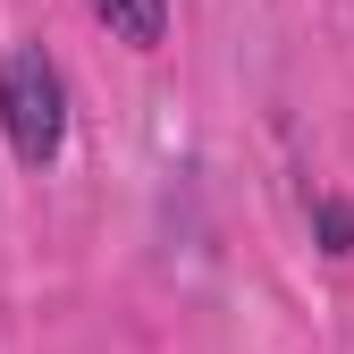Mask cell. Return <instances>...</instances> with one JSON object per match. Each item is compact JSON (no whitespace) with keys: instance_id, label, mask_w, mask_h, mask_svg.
<instances>
[{"instance_id":"3957f363","label":"cell","mask_w":354,"mask_h":354,"mask_svg":"<svg viewBox=\"0 0 354 354\" xmlns=\"http://www.w3.org/2000/svg\"><path fill=\"white\" fill-rule=\"evenodd\" d=\"M313 236H321V253H354V203L346 194H313Z\"/></svg>"},{"instance_id":"7a4b0ae2","label":"cell","mask_w":354,"mask_h":354,"mask_svg":"<svg viewBox=\"0 0 354 354\" xmlns=\"http://www.w3.org/2000/svg\"><path fill=\"white\" fill-rule=\"evenodd\" d=\"M102 26H110V42H127V51H160L169 42V0H84Z\"/></svg>"},{"instance_id":"6da1fadb","label":"cell","mask_w":354,"mask_h":354,"mask_svg":"<svg viewBox=\"0 0 354 354\" xmlns=\"http://www.w3.org/2000/svg\"><path fill=\"white\" fill-rule=\"evenodd\" d=\"M0 136H9L17 169H51L68 152V76L42 42H17L0 59Z\"/></svg>"}]
</instances>
